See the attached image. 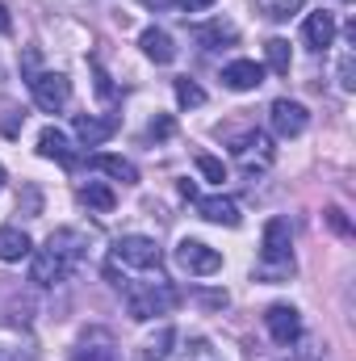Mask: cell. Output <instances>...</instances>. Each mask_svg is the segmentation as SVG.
<instances>
[{"mask_svg":"<svg viewBox=\"0 0 356 361\" xmlns=\"http://www.w3.org/2000/svg\"><path fill=\"white\" fill-rule=\"evenodd\" d=\"M293 235H289V223L285 219H268L265 223V240H260V265H256V277L260 281H285L293 273Z\"/></svg>","mask_w":356,"mask_h":361,"instance_id":"obj_1","label":"cell"},{"mask_svg":"<svg viewBox=\"0 0 356 361\" xmlns=\"http://www.w3.org/2000/svg\"><path fill=\"white\" fill-rule=\"evenodd\" d=\"M177 290L168 286V281H147V286H130L126 290V311H130V319H139V324H147V319H155V315H168L172 307H177Z\"/></svg>","mask_w":356,"mask_h":361,"instance_id":"obj_2","label":"cell"},{"mask_svg":"<svg viewBox=\"0 0 356 361\" xmlns=\"http://www.w3.org/2000/svg\"><path fill=\"white\" fill-rule=\"evenodd\" d=\"M30 97H34L38 109L59 114V109L72 101V80H68L63 72H34V76H30Z\"/></svg>","mask_w":356,"mask_h":361,"instance_id":"obj_3","label":"cell"},{"mask_svg":"<svg viewBox=\"0 0 356 361\" xmlns=\"http://www.w3.org/2000/svg\"><path fill=\"white\" fill-rule=\"evenodd\" d=\"M113 261L126 265V269H160L164 252H160V244L147 240V235H122V240L113 244Z\"/></svg>","mask_w":356,"mask_h":361,"instance_id":"obj_4","label":"cell"},{"mask_svg":"<svg viewBox=\"0 0 356 361\" xmlns=\"http://www.w3.org/2000/svg\"><path fill=\"white\" fill-rule=\"evenodd\" d=\"M268 126L281 135V139H298L306 126H310V109L302 101H289V97H276L268 105Z\"/></svg>","mask_w":356,"mask_h":361,"instance_id":"obj_5","label":"cell"},{"mask_svg":"<svg viewBox=\"0 0 356 361\" xmlns=\"http://www.w3.org/2000/svg\"><path fill=\"white\" fill-rule=\"evenodd\" d=\"M177 265L189 273V277H210V273L222 269V252L210 248V244H201V240H180L177 244Z\"/></svg>","mask_w":356,"mask_h":361,"instance_id":"obj_6","label":"cell"},{"mask_svg":"<svg viewBox=\"0 0 356 361\" xmlns=\"http://www.w3.org/2000/svg\"><path fill=\"white\" fill-rule=\"evenodd\" d=\"M231 152H235V160L243 164V173H248V177L265 173L268 164H272V139H268V135H260V130L239 135V139L231 143Z\"/></svg>","mask_w":356,"mask_h":361,"instance_id":"obj_7","label":"cell"},{"mask_svg":"<svg viewBox=\"0 0 356 361\" xmlns=\"http://www.w3.org/2000/svg\"><path fill=\"white\" fill-rule=\"evenodd\" d=\"M265 328L268 336L276 341V345H298L302 341V315H298V307H289V302H272L265 311Z\"/></svg>","mask_w":356,"mask_h":361,"instance_id":"obj_8","label":"cell"},{"mask_svg":"<svg viewBox=\"0 0 356 361\" xmlns=\"http://www.w3.org/2000/svg\"><path fill=\"white\" fill-rule=\"evenodd\" d=\"M51 257H59L68 269H76L80 261H84V252H89V235L84 231H76V227H59V231H51L46 235V244H42Z\"/></svg>","mask_w":356,"mask_h":361,"instance_id":"obj_9","label":"cell"},{"mask_svg":"<svg viewBox=\"0 0 356 361\" xmlns=\"http://www.w3.org/2000/svg\"><path fill=\"white\" fill-rule=\"evenodd\" d=\"M222 85L231 92L260 89V85H265V63H256V59H235V63L222 68Z\"/></svg>","mask_w":356,"mask_h":361,"instance_id":"obj_10","label":"cell"},{"mask_svg":"<svg viewBox=\"0 0 356 361\" xmlns=\"http://www.w3.org/2000/svg\"><path fill=\"white\" fill-rule=\"evenodd\" d=\"M38 156H42V160H55V164H63V169L76 164V147H72V139H68L59 126H46V130L38 135Z\"/></svg>","mask_w":356,"mask_h":361,"instance_id":"obj_11","label":"cell"},{"mask_svg":"<svg viewBox=\"0 0 356 361\" xmlns=\"http://www.w3.org/2000/svg\"><path fill=\"white\" fill-rule=\"evenodd\" d=\"M302 38H306V47H310V51H327V47L336 42V17H331L327 8H319V13H306Z\"/></svg>","mask_w":356,"mask_h":361,"instance_id":"obj_12","label":"cell"},{"mask_svg":"<svg viewBox=\"0 0 356 361\" xmlns=\"http://www.w3.org/2000/svg\"><path fill=\"white\" fill-rule=\"evenodd\" d=\"M197 214H201L205 223H218V227H239V223H243L239 206H235L231 197H222V193H214V197H197Z\"/></svg>","mask_w":356,"mask_h":361,"instance_id":"obj_13","label":"cell"},{"mask_svg":"<svg viewBox=\"0 0 356 361\" xmlns=\"http://www.w3.org/2000/svg\"><path fill=\"white\" fill-rule=\"evenodd\" d=\"M68 273H72V269H68L59 257H51L46 248L30 252V281H34V286H59Z\"/></svg>","mask_w":356,"mask_h":361,"instance_id":"obj_14","label":"cell"},{"mask_svg":"<svg viewBox=\"0 0 356 361\" xmlns=\"http://www.w3.org/2000/svg\"><path fill=\"white\" fill-rule=\"evenodd\" d=\"M72 126H76V139H80L84 147H101V143L117 130V118H92V114H80Z\"/></svg>","mask_w":356,"mask_h":361,"instance_id":"obj_15","label":"cell"},{"mask_svg":"<svg viewBox=\"0 0 356 361\" xmlns=\"http://www.w3.org/2000/svg\"><path fill=\"white\" fill-rule=\"evenodd\" d=\"M89 169H96V173H105V177H113V180H122V185H139V169H134L126 156L96 152V156H89Z\"/></svg>","mask_w":356,"mask_h":361,"instance_id":"obj_16","label":"cell"},{"mask_svg":"<svg viewBox=\"0 0 356 361\" xmlns=\"http://www.w3.org/2000/svg\"><path fill=\"white\" fill-rule=\"evenodd\" d=\"M139 47H143V55H147L151 63H172V59H177V47H172V34H168V30H160V25H151V30H143V38H139Z\"/></svg>","mask_w":356,"mask_h":361,"instance_id":"obj_17","label":"cell"},{"mask_svg":"<svg viewBox=\"0 0 356 361\" xmlns=\"http://www.w3.org/2000/svg\"><path fill=\"white\" fill-rule=\"evenodd\" d=\"M68 361H117V353H113L109 332H89V336L68 353Z\"/></svg>","mask_w":356,"mask_h":361,"instance_id":"obj_18","label":"cell"},{"mask_svg":"<svg viewBox=\"0 0 356 361\" xmlns=\"http://www.w3.org/2000/svg\"><path fill=\"white\" fill-rule=\"evenodd\" d=\"M34 244L21 227H0V261L4 265H17V261H30Z\"/></svg>","mask_w":356,"mask_h":361,"instance_id":"obj_19","label":"cell"},{"mask_svg":"<svg viewBox=\"0 0 356 361\" xmlns=\"http://www.w3.org/2000/svg\"><path fill=\"white\" fill-rule=\"evenodd\" d=\"M80 202H84L89 210H101V214H109V210L117 206V193H113L109 185H101V180H89V185L80 189Z\"/></svg>","mask_w":356,"mask_h":361,"instance_id":"obj_20","label":"cell"},{"mask_svg":"<svg viewBox=\"0 0 356 361\" xmlns=\"http://www.w3.org/2000/svg\"><path fill=\"white\" fill-rule=\"evenodd\" d=\"M265 63H268V72H276V76H289V63H293V55H289V42H285V38H268V42H265Z\"/></svg>","mask_w":356,"mask_h":361,"instance_id":"obj_21","label":"cell"},{"mask_svg":"<svg viewBox=\"0 0 356 361\" xmlns=\"http://www.w3.org/2000/svg\"><path fill=\"white\" fill-rule=\"evenodd\" d=\"M197 42H205L210 51H218L222 42H235V25L231 21H210V25L197 30Z\"/></svg>","mask_w":356,"mask_h":361,"instance_id":"obj_22","label":"cell"},{"mask_svg":"<svg viewBox=\"0 0 356 361\" xmlns=\"http://www.w3.org/2000/svg\"><path fill=\"white\" fill-rule=\"evenodd\" d=\"M172 341H177V332H172V328L164 324V328H160V332H155V336H151V341L143 345V361H164L168 353H172V349H168Z\"/></svg>","mask_w":356,"mask_h":361,"instance_id":"obj_23","label":"cell"},{"mask_svg":"<svg viewBox=\"0 0 356 361\" xmlns=\"http://www.w3.org/2000/svg\"><path fill=\"white\" fill-rule=\"evenodd\" d=\"M302 4H306V0H256V8L265 13L268 21H289Z\"/></svg>","mask_w":356,"mask_h":361,"instance_id":"obj_24","label":"cell"},{"mask_svg":"<svg viewBox=\"0 0 356 361\" xmlns=\"http://www.w3.org/2000/svg\"><path fill=\"white\" fill-rule=\"evenodd\" d=\"M172 89H177V101L184 105V109H193V105H205V89H201L197 80H189V76L172 80Z\"/></svg>","mask_w":356,"mask_h":361,"instance_id":"obj_25","label":"cell"},{"mask_svg":"<svg viewBox=\"0 0 356 361\" xmlns=\"http://www.w3.org/2000/svg\"><path fill=\"white\" fill-rule=\"evenodd\" d=\"M193 164H197V173H201L205 180H218V185L227 180V169H222V160H214V156H205V152H201Z\"/></svg>","mask_w":356,"mask_h":361,"instance_id":"obj_26","label":"cell"},{"mask_svg":"<svg viewBox=\"0 0 356 361\" xmlns=\"http://www.w3.org/2000/svg\"><path fill=\"white\" fill-rule=\"evenodd\" d=\"M17 210L30 214V219L42 214V193H38V185H25V202H17Z\"/></svg>","mask_w":356,"mask_h":361,"instance_id":"obj_27","label":"cell"},{"mask_svg":"<svg viewBox=\"0 0 356 361\" xmlns=\"http://www.w3.org/2000/svg\"><path fill=\"white\" fill-rule=\"evenodd\" d=\"M340 89L352 92L356 89V76H352V51H344V59H340Z\"/></svg>","mask_w":356,"mask_h":361,"instance_id":"obj_28","label":"cell"},{"mask_svg":"<svg viewBox=\"0 0 356 361\" xmlns=\"http://www.w3.org/2000/svg\"><path fill=\"white\" fill-rule=\"evenodd\" d=\"M189 361H218L210 353V341H201V336H193L189 341Z\"/></svg>","mask_w":356,"mask_h":361,"instance_id":"obj_29","label":"cell"},{"mask_svg":"<svg viewBox=\"0 0 356 361\" xmlns=\"http://www.w3.org/2000/svg\"><path fill=\"white\" fill-rule=\"evenodd\" d=\"M177 8H184V13H205V8H214L218 0H172Z\"/></svg>","mask_w":356,"mask_h":361,"instance_id":"obj_30","label":"cell"},{"mask_svg":"<svg viewBox=\"0 0 356 361\" xmlns=\"http://www.w3.org/2000/svg\"><path fill=\"white\" fill-rule=\"evenodd\" d=\"M151 139H168L172 135V118H160V122H151V130H147Z\"/></svg>","mask_w":356,"mask_h":361,"instance_id":"obj_31","label":"cell"},{"mask_svg":"<svg viewBox=\"0 0 356 361\" xmlns=\"http://www.w3.org/2000/svg\"><path fill=\"white\" fill-rule=\"evenodd\" d=\"M327 223H331L336 231H344V235H348V223H344V210H336V206H331V210H327Z\"/></svg>","mask_w":356,"mask_h":361,"instance_id":"obj_32","label":"cell"},{"mask_svg":"<svg viewBox=\"0 0 356 361\" xmlns=\"http://www.w3.org/2000/svg\"><path fill=\"white\" fill-rule=\"evenodd\" d=\"M0 34H13V17H8V4L0 0Z\"/></svg>","mask_w":356,"mask_h":361,"instance_id":"obj_33","label":"cell"},{"mask_svg":"<svg viewBox=\"0 0 356 361\" xmlns=\"http://www.w3.org/2000/svg\"><path fill=\"white\" fill-rule=\"evenodd\" d=\"M147 8H155V13H164V8H172V0H143Z\"/></svg>","mask_w":356,"mask_h":361,"instance_id":"obj_34","label":"cell"},{"mask_svg":"<svg viewBox=\"0 0 356 361\" xmlns=\"http://www.w3.org/2000/svg\"><path fill=\"white\" fill-rule=\"evenodd\" d=\"M0 361H21V353H17V349H4V345H0Z\"/></svg>","mask_w":356,"mask_h":361,"instance_id":"obj_35","label":"cell"},{"mask_svg":"<svg viewBox=\"0 0 356 361\" xmlns=\"http://www.w3.org/2000/svg\"><path fill=\"white\" fill-rule=\"evenodd\" d=\"M0 189H4V164H0Z\"/></svg>","mask_w":356,"mask_h":361,"instance_id":"obj_36","label":"cell"}]
</instances>
